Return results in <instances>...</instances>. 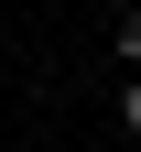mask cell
I'll return each mask as SVG.
<instances>
[{
    "instance_id": "1",
    "label": "cell",
    "mask_w": 141,
    "mask_h": 152,
    "mask_svg": "<svg viewBox=\"0 0 141 152\" xmlns=\"http://www.w3.org/2000/svg\"><path fill=\"white\" fill-rule=\"evenodd\" d=\"M109 44H119V54H130V65H141V0H130V11H119V22H109Z\"/></svg>"
},
{
    "instance_id": "2",
    "label": "cell",
    "mask_w": 141,
    "mask_h": 152,
    "mask_svg": "<svg viewBox=\"0 0 141 152\" xmlns=\"http://www.w3.org/2000/svg\"><path fill=\"white\" fill-rule=\"evenodd\" d=\"M119 130H130V141H141V76H130V98H119Z\"/></svg>"
}]
</instances>
